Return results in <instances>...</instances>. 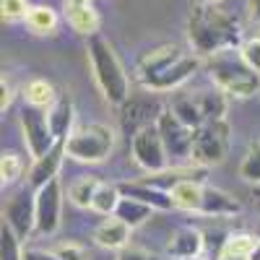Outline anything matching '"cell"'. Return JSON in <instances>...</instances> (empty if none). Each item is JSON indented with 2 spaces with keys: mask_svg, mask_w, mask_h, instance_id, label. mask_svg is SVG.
Here are the masks:
<instances>
[{
  "mask_svg": "<svg viewBox=\"0 0 260 260\" xmlns=\"http://www.w3.org/2000/svg\"><path fill=\"white\" fill-rule=\"evenodd\" d=\"M187 39H190L192 52H198L201 57H211L221 50L240 47L242 29L216 3L195 0V6L190 8V16H187Z\"/></svg>",
  "mask_w": 260,
  "mask_h": 260,
  "instance_id": "6da1fadb",
  "label": "cell"
},
{
  "mask_svg": "<svg viewBox=\"0 0 260 260\" xmlns=\"http://www.w3.org/2000/svg\"><path fill=\"white\" fill-rule=\"evenodd\" d=\"M201 68L198 52H185L180 45H161L146 52L136 65V81L151 91H172Z\"/></svg>",
  "mask_w": 260,
  "mask_h": 260,
  "instance_id": "7a4b0ae2",
  "label": "cell"
},
{
  "mask_svg": "<svg viewBox=\"0 0 260 260\" xmlns=\"http://www.w3.org/2000/svg\"><path fill=\"white\" fill-rule=\"evenodd\" d=\"M86 52H89L91 73H94V81L99 86V91L104 94V99L115 107H122L130 99V83H127L125 68H122L120 57L115 55L112 45L104 37L94 34V37H89Z\"/></svg>",
  "mask_w": 260,
  "mask_h": 260,
  "instance_id": "3957f363",
  "label": "cell"
},
{
  "mask_svg": "<svg viewBox=\"0 0 260 260\" xmlns=\"http://www.w3.org/2000/svg\"><path fill=\"white\" fill-rule=\"evenodd\" d=\"M208 73L213 78V83L224 89L232 96H255L260 94V73L255 68H250V62L242 57L240 47L232 50H221L208 57Z\"/></svg>",
  "mask_w": 260,
  "mask_h": 260,
  "instance_id": "277c9868",
  "label": "cell"
},
{
  "mask_svg": "<svg viewBox=\"0 0 260 260\" xmlns=\"http://www.w3.org/2000/svg\"><path fill=\"white\" fill-rule=\"evenodd\" d=\"M115 148V130L104 122H86L73 127V133L65 138L68 156L83 164H99L112 154Z\"/></svg>",
  "mask_w": 260,
  "mask_h": 260,
  "instance_id": "5b68a950",
  "label": "cell"
},
{
  "mask_svg": "<svg viewBox=\"0 0 260 260\" xmlns=\"http://www.w3.org/2000/svg\"><path fill=\"white\" fill-rule=\"evenodd\" d=\"M229 154V122L226 120H208L195 127L192 141V164L213 167L221 164Z\"/></svg>",
  "mask_w": 260,
  "mask_h": 260,
  "instance_id": "8992f818",
  "label": "cell"
},
{
  "mask_svg": "<svg viewBox=\"0 0 260 260\" xmlns=\"http://www.w3.org/2000/svg\"><path fill=\"white\" fill-rule=\"evenodd\" d=\"M21 130H24V141H26V148L31 159H39L45 156L47 151L57 143L55 133H52V125H50V115L47 110H42V107H34V104H24L21 107Z\"/></svg>",
  "mask_w": 260,
  "mask_h": 260,
  "instance_id": "52a82bcc",
  "label": "cell"
},
{
  "mask_svg": "<svg viewBox=\"0 0 260 260\" xmlns=\"http://www.w3.org/2000/svg\"><path fill=\"white\" fill-rule=\"evenodd\" d=\"M130 146H133V159H136V164L143 167L148 175L167 169L169 154H167V146H164V138H161V133H159V125H156V122H151V125L141 127L138 133L130 136Z\"/></svg>",
  "mask_w": 260,
  "mask_h": 260,
  "instance_id": "ba28073f",
  "label": "cell"
},
{
  "mask_svg": "<svg viewBox=\"0 0 260 260\" xmlns=\"http://www.w3.org/2000/svg\"><path fill=\"white\" fill-rule=\"evenodd\" d=\"M3 221L21 240H26V237H31L37 232V195L31 187L8 198V203L3 206Z\"/></svg>",
  "mask_w": 260,
  "mask_h": 260,
  "instance_id": "9c48e42d",
  "label": "cell"
},
{
  "mask_svg": "<svg viewBox=\"0 0 260 260\" xmlns=\"http://www.w3.org/2000/svg\"><path fill=\"white\" fill-rule=\"evenodd\" d=\"M37 195V232L39 237H50L60 226V213H62V190L60 180H50L47 185H42L34 190Z\"/></svg>",
  "mask_w": 260,
  "mask_h": 260,
  "instance_id": "30bf717a",
  "label": "cell"
},
{
  "mask_svg": "<svg viewBox=\"0 0 260 260\" xmlns=\"http://www.w3.org/2000/svg\"><path fill=\"white\" fill-rule=\"evenodd\" d=\"M159 133L164 138L167 154L172 159H192V141H195V130L185 125L172 110H164L159 117Z\"/></svg>",
  "mask_w": 260,
  "mask_h": 260,
  "instance_id": "8fae6325",
  "label": "cell"
},
{
  "mask_svg": "<svg viewBox=\"0 0 260 260\" xmlns=\"http://www.w3.org/2000/svg\"><path fill=\"white\" fill-rule=\"evenodd\" d=\"M125 110H122V130L127 136H133V133H138L141 127H146V125H151V122H159V117H161V107H159V102H151V99H133L130 96L125 104Z\"/></svg>",
  "mask_w": 260,
  "mask_h": 260,
  "instance_id": "7c38bea8",
  "label": "cell"
},
{
  "mask_svg": "<svg viewBox=\"0 0 260 260\" xmlns=\"http://www.w3.org/2000/svg\"><path fill=\"white\" fill-rule=\"evenodd\" d=\"M62 156H68V151H65V141H57L45 156L34 159V167L29 169V187L39 190L42 185H47L50 180H55L57 172H60V164H62Z\"/></svg>",
  "mask_w": 260,
  "mask_h": 260,
  "instance_id": "4fadbf2b",
  "label": "cell"
},
{
  "mask_svg": "<svg viewBox=\"0 0 260 260\" xmlns=\"http://www.w3.org/2000/svg\"><path fill=\"white\" fill-rule=\"evenodd\" d=\"M65 16L68 24L83 37H94L99 31V16L91 0H65Z\"/></svg>",
  "mask_w": 260,
  "mask_h": 260,
  "instance_id": "5bb4252c",
  "label": "cell"
},
{
  "mask_svg": "<svg viewBox=\"0 0 260 260\" xmlns=\"http://www.w3.org/2000/svg\"><path fill=\"white\" fill-rule=\"evenodd\" d=\"M120 190H122V195H130V198L143 201L146 206H151L154 211H169V208H175L169 190L156 187V185H151L146 180H141V182H125V185H120Z\"/></svg>",
  "mask_w": 260,
  "mask_h": 260,
  "instance_id": "9a60e30c",
  "label": "cell"
},
{
  "mask_svg": "<svg viewBox=\"0 0 260 260\" xmlns=\"http://www.w3.org/2000/svg\"><path fill=\"white\" fill-rule=\"evenodd\" d=\"M242 211V203L234 195L219 190V187H203V198H201V208L198 216H234Z\"/></svg>",
  "mask_w": 260,
  "mask_h": 260,
  "instance_id": "2e32d148",
  "label": "cell"
},
{
  "mask_svg": "<svg viewBox=\"0 0 260 260\" xmlns=\"http://www.w3.org/2000/svg\"><path fill=\"white\" fill-rule=\"evenodd\" d=\"M130 229L122 219H117V216H110V219H104L99 226H96V232H94V242L99 245V247H104V250H122V247H127V242H130Z\"/></svg>",
  "mask_w": 260,
  "mask_h": 260,
  "instance_id": "e0dca14e",
  "label": "cell"
},
{
  "mask_svg": "<svg viewBox=\"0 0 260 260\" xmlns=\"http://www.w3.org/2000/svg\"><path fill=\"white\" fill-rule=\"evenodd\" d=\"M201 250H203V234L195 226H180L167 242V252L177 260L201 255Z\"/></svg>",
  "mask_w": 260,
  "mask_h": 260,
  "instance_id": "ac0fdd59",
  "label": "cell"
},
{
  "mask_svg": "<svg viewBox=\"0 0 260 260\" xmlns=\"http://www.w3.org/2000/svg\"><path fill=\"white\" fill-rule=\"evenodd\" d=\"M203 187H206V185H203L201 180H190V177H182L180 182H175V185H172V190H169L175 208L198 213L201 198H203Z\"/></svg>",
  "mask_w": 260,
  "mask_h": 260,
  "instance_id": "d6986e66",
  "label": "cell"
},
{
  "mask_svg": "<svg viewBox=\"0 0 260 260\" xmlns=\"http://www.w3.org/2000/svg\"><path fill=\"white\" fill-rule=\"evenodd\" d=\"M50 115V125H52V133L57 141H65L73 133V117H76V107L68 96H57V102L47 110Z\"/></svg>",
  "mask_w": 260,
  "mask_h": 260,
  "instance_id": "ffe728a7",
  "label": "cell"
},
{
  "mask_svg": "<svg viewBox=\"0 0 260 260\" xmlns=\"http://www.w3.org/2000/svg\"><path fill=\"white\" fill-rule=\"evenodd\" d=\"M169 110L175 112L185 125H190L192 130L201 127L206 122V115L201 110V102H198V94H177L175 99H172Z\"/></svg>",
  "mask_w": 260,
  "mask_h": 260,
  "instance_id": "44dd1931",
  "label": "cell"
},
{
  "mask_svg": "<svg viewBox=\"0 0 260 260\" xmlns=\"http://www.w3.org/2000/svg\"><path fill=\"white\" fill-rule=\"evenodd\" d=\"M257 245H260V237H255L250 232H234V234H229L224 240L219 255L237 257V260H250L257 252Z\"/></svg>",
  "mask_w": 260,
  "mask_h": 260,
  "instance_id": "7402d4cb",
  "label": "cell"
},
{
  "mask_svg": "<svg viewBox=\"0 0 260 260\" xmlns=\"http://www.w3.org/2000/svg\"><path fill=\"white\" fill-rule=\"evenodd\" d=\"M151 213H154V208L146 206L143 201L130 198V195H122L120 203H117V211H115L112 216L122 219L130 229H136V226H141V224H146V221L151 219Z\"/></svg>",
  "mask_w": 260,
  "mask_h": 260,
  "instance_id": "603a6c76",
  "label": "cell"
},
{
  "mask_svg": "<svg viewBox=\"0 0 260 260\" xmlns=\"http://www.w3.org/2000/svg\"><path fill=\"white\" fill-rule=\"evenodd\" d=\"M57 91H55V86L47 81V78H31L26 83V89H24V99L34 107H42V110H50V107L57 102Z\"/></svg>",
  "mask_w": 260,
  "mask_h": 260,
  "instance_id": "cb8c5ba5",
  "label": "cell"
},
{
  "mask_svg": "<svg viewBox=\"0 0 260 260\" xmlns=\"http://www.w3.org/2000/svg\"><path fill=\"white\" fill-rule=\"evenodd\" d=\"M26 26L34 34H55L57 31V13L50 6H34L26 13Z\"/></svg>",
  "mask_w": 260,
  "mask_h": 260,
  "instance_id": "d4e9b609",
  "label": "cell"
},
{
  "mask_svg": "<svg viewBox=\"0 0 260 260\" xmlns=\"http://www.w3.org/2000/svg\"><path fill=\"white\" fill-rule=\"evenodd\" d=\"M195 94H198L206 122L208 120H224V115H226V91L224 89L216 86V89H211V91H195Z\"/></svg>",
  "mask_w": 260,
  "mask_h": 260,
  "instance_id": "484cf974",
  "label": "cell"
},
{
  "mask_svg": "<svg viewBox=\"0 0 260 260\" xmlns=\"http://www.w3.org/2000/svg\"><path fill=\"white\" fill-rule=\"evenodd\" d=\"M102 185L99 177L89 175V177H78L71 187H68V198L73 206L78 208H91V201H94V195H96V187Z\"/></svg>",
  "mask_w": 260,
  "mask_h": 260,
  "instance_id": "4316f807",
  "label": "cell"
},
{
  "mask_svg": "<svg viewBox=\"0 0 260 260\" xmlns=\"http://www.w3.org/2000/svg\"><path fill=\"white\" fill-rule=\"evenodd\" d=\"M122 198V190L120 185H110V182H102L96 187V195H94V201H91V208L102 216H112L117 211V203Z\"/></svg>",
  "mask_w": 260,
  "mask_h": 260,
  "instance_id": "83f0119b",
  "label": "cell"
},
{
  "mask_svg": "<svg viewBox=\"0 0 260 260\" xmlns=\"http://www.w3.org/2000/svg\"><path fill=\"white\" fill-rule=\"evenodd\" d=\"M21 242L24 240L3 221V229H0V260H24Z\"/></svg>",
  "mask_w": 260,
  "mask_h": 260,
  "instance_id": "f1b7e54d",
  "label": "cell"
},
{
  "mask_svg": "<svg viewBox=\"0 0 260 260\" xmlns=\"http://www.w3.org/2000/svg\"><path fill=\"white\" fill-rule=\"evenodd\" d=\"M21 175H24V159L18 154H3V159H0V177H3V185L18 182Z\"/></svg>",
  "mask_w": 260,
  "mask_h": 260,
  "instance_id": "f546056e",
  "label": "cell"
},
{
  "mask_svg": "<svg viewBox=\"0 0 260 260\" xmlns=\"http://www.w3.org/2000/svg\"><path fill=\"white\" fill-rule=\"evenodd\" d=\"M240 52H242V57L250 62V68H255V71L260 73V37H252V39L242 42Z\"/></svg>",
  "mask_w": 260,
  "mask_h": 260,
  "instance_id": "4dcf8cb0",
  "label": "cell"
},
{
  "mask_svg": "<svg viewBox=\"0 0 260 260\" xmlns=\"http://www.w3.org/2000/svg\"><path fill=\"white\" fill-rule=\"evenodd\" d=\"M55 252L62 257V260H89V250L78 242H62L55 247Z\"/></svg>",
  "mask_w": 260,
  "mask_h": 260,
  "instance_id": "1f68e13d",
  "label": "cell"
},
{
  "mask_svg": "<svg viewBox=\"0 0 260 260\" xmlns=\"http://www.w3.org/2000/svg\"><path fill=\"white\" fill-rule=\"evenodd\" d=\"M0 8H3V18H6V21L26 18V13H29L26 0H0Z\"/></svg>",
  "mask_w": 260,
  "mask_h": 260,
  "instance_id": "d6a6232c",
  "label": "cell"
},
{
  "mask_svg": "<svg viewBox=\"0 0 260 260\" xmlns=\"http://www.w3.org/2000/svg\"><path fill=\"white\" fill-rule=\"evenodd\" d=\"M117 260H154L146 250H141V247H122L120 252H117Z\"/></svg>",
  "mask_w": 260,
  "mask_h": 260,
  "instance_id": "836d02e7",
  "label": "cell"
},
{
  "mask_svg": "<svg viewBox=\"0 0 260 260\" xmlns=\"http://www.w3.org/2000/svg\"><path fill=\"white\" fill-rule=\"evenodd\" d=\"M24 260H62L55 250H37V247H29L24 250Z\"/></svg>",
  "mask_w": 260,
  "mask_h": 260,
  "instance_id": "e575fe53",
  "label": "cell"
},
{
  "mask_svg": "<svg viewBox=\"0 0 260 260\" xmlns=\"http://www.w3.org/2000/svg\"><path fill=\"white\" fill-rule=\"evenodd\" d=\"M0 86H3V99H0V110H8V107H11V99H13V94H11V83L6 81V76H3V83H0Z\"/></svg>",
  "mask_w": 260,
  "mask_h": 260,
  "instance_id": "d590c367",
  "label": "cell"
},
{
  "mask_svg": "<svg viewBox=\"0 0 260 260\" xmlns=\"http://www.w3.org/2000/svg\"><path fill=\"white\" fill-rule=\"evenodd\" d=\"M250 8H252V18H255L257 24H260V0H252V3H250Z\"/></svg>",
  "mask_w": 260,
  "mask_h": 260,
  "instance_id": "8d00e7d4",
  "label": "cell"
},
{
  "mask_svg": "<svg viewBox=\"0 0 260 260\" xmlns=\"http://www.w3.org/2000/svg\"><path fill=\"white\" fill-rule=\"evenodd\" d=\"M252 195L257 198V203H260V185H255V190H252Z\"/></svg>",
  "mask_w": 260,
  "mask_h": 260,
  "instance_id": "74e56055",
  "label": "cell"
},
{
  "mask_svg": "<svg viewBox=\"0 0 260 260\" xmlns=\"http://www.w3.org/2000/svg\"><path fill=\"white\" fill-rule=\"evenodd\" d=\"M182 260H206V257H201V255H192V257H182Z\"/></svg>",
  "mask_w": 260,
  "mask_h": 260,
  "instance_id": "f35d334b",
  "label": "cell"
},
{
  "mask_svg": "<svg viewBox=\"0 0 260 260\" xmlns=\"http://www.w3.org/2000/svg\"><path fill=\"white\" fill-rule=\"evenodd\" d=\"M219 260H237V257H226V255H219Z\"/></svg>",
  "mask_w": 260,
  "mask_h": 260,
  "instance_id": "ab89813d",
  "label": "cell"
},
{
  "mask_svg": "<svg viewBox=\"0 0 260 260\" xmlns=\"http://www.w3.org/2000/svg\"><path fill=\"white\" fill-rule=\"evenodd\" d=\"M203 3H219V0H203Z\"/></svg>",
  "mask_w": 260,
  "mask_h": 260,
  "instance_id": "60d3db41",
  "label": "cell"
},
{
  "mask_svg": "<svg viewBox=\"0 0 260 260\" xmlns=\"http://www.w3.org/2000/svg\"><path fill=\"white\" fill-rule=\"evenodd\" d=\"M250 260H260V255H252V257H250Z\"/></svg>",
  "mask_w": 260,
  "mask_h": 260,
  "instance_id": "b9f144b4",
  "label": "cell"
},
{
  "mask_svg": "<svg viewBox=\"0 0 260 260\" xmlns=\"http://www.w3.org/2000/svg\"><path fill=\"white\" fill-rule=\"evenodd\" d=\"M255 255H260V245H257V252H255Z\"/></svg>",
  "mask_w": 260,
  "mask_h": 260,
  "instance_id": "7bdbcfd3",
  "label": "cell"
}]
</instances>
